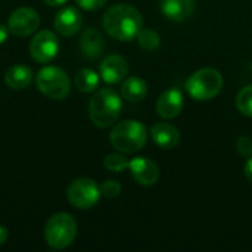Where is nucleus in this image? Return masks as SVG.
<instances>
[{
    "instance_id": "nucleus-7",
    "label": "nucleus",
    "mask_w": 252,
    "mask_h": 252,
    "mask_svg": "<svg viewBox=\"0 0 252 252\" xmlns=\"http://www.w3.org/2000/svg\"><path fill=\"white\" fill-rule=\"evenodd\" d=\"M100 195V186H97V183L89 177L75 179L66 189V198L69 204L80 210H89L94 207Z\"/></svg>"
},
{
    "instance_id": "nucleus-8",
    "label": "nucleus",
    "mask_w": 252,
    "mask_h": 252,
    "mask_svg": "<svg viewBox=\"0 0 252 252\" xmlns=\"http://www.w3.org/2000/svg\"><path fill=\"white\" fill-rule=\"evenodd\" d=\"M59 41L55 32L49 30L38 31L30 43V56L38 63H47L56 58Z\"/></svg>"
},
{
    "instance_id": "nucleus-28",
    "label": "nucleus",
    "mask_w": 252,
    "mask_h": 252,
    "mask_svg": "<svg viewBox=\"0 0 252 252\" xmlns=\"http://www.w3.org/2000/svg\"><path fill=\"white\" fill-rule=\"evenodd\" d=\"M7 236H9V232H7V229H6L3 224H0V247H1V245L6 242Z\"/></svg>"
},
{
    "instance_id": "nucleus-20",
    "label": "nucleus",
    "mask_w": 252,
    "mask_h": 252,
    "mask_svg": "<svg viewBox=\"0 0 252 252\" xmlns=\"http://www.w3.org/2000/svg\"><path fill=\"white\" fill-rule=\"evenodd\" d=\"M137 43L139 46L146 50V52H154L159 47L161 44V37L157 31L151 30V28H142L140 32L137 34Z\"/></svg>"
},
{
    "instance_id": "nucleus-4",
    "label": "nucleus",
    "mask_w": 252,
    "mask_h": 252,
    "mask_svg": "<svg viewBox=\"0 0 252 252\" xmlns=\"http://www.w3.org/2000/svg\"><path fill=\"white\" fill-rule=\"evenodd\" d=\"M77 236V223L68 213L53 214L44 226V239L53 250L68 248Z\"/></svg>"
},
{
    "instance_id": "nucleus-10",
    "label": "nucleus",
    "mask_w": 252,
    "mask_h": 252,
    "mask_svg": "<svg viewBox=\"0 0 252 252\" xmlns=\"http://www.w3.org/2000/svg\"><path fill=\"white\" fill-rule=\"evenodd\" d=\"M53 25H55V30L58 31V34H61L63 37H71L81 30L83 18L77 7L66 6L56 13Z\"/></svg>"
},
{
    "instance_id": "nucleus-13",
    "label": "nucleus",
    "mask_w": 252,
    "mask_h": 252,
    "mask_svg": "<svg viewBox=\"0 0 252 252\" xmlns=\"http://www.w3.org/2000/svg\"><path fill=\"white\" fill-rule=\"evenodd\" d=\"M183 105V93L179 89H168L157 102V114L164 120H173L182 112Z\"/></svg>"
},
{
    "instance_id": "nucleus-6",
    "label": "nucleus",
    "mask_w": 252,
    "mask_h": 252,
    "mask_svg": "<svg viewBox=\"0 0 252 252\" xmlns=\"http://www.w3.org/2000/svg\"><path fill=\"white\" fill-rule=\"evenodd\" d=\"M37 89L52 100H63L71 92V81L68 74L59 66H44L35 75Z\"/></svg>"
},
{
    "instance_id": "nucleus-26",
    "label": "nucleus",
    "mask_w": 252,
    "mask_h": 252,
    "mask_svg": "<svg viewBox=\"0 0 252 252\" xmlns=\"http://www.w3.org/2000/svg\"><path fill=\"white\" fill-rule=\"evenodd\" d=\"M9 28L3 24H0V44H3L6 40H7V35H9Z\"/></svg>"
},
{
    "instance_id": "nucleus-11",
    "label": "nucleus",
    "mask_w": 252,
    "mask_h": 252,
    "mask_svg": "<svg viewBox=\"0 0 252 252\" xmlns=\"http://www.w3.org/2000/svg\"><path fill=\"white\" fill-rule=\"evenodd\" d=\"M100 77L108 84H118L126 80L128 74V63L126 58L120 55L106 56L100 63Z\"/></svg>"
},
{
    "instance_id": "nucleus-21",
    "label": "nucleus",
    "mask_w": 252,
    "mask_h": 252,
    "mask_svg": "<svg viewBox=\"0 0 252 252\" xmlns=\"http://www.w3.org/2000/svg\"><path fill=\"white\" fill-rule=\"evenodd\" d=\"M236 108L242 115L252 118V86L244 87L238 93V96H236Z\"/></svg>"
},
{
    "instance_id": "nucleus-23",
    "label": "nucleus",
    "mask_w": 252,
    "mask_h": 252,
    "mask_svg": "<svg viewBox=\"0 0 252 252\" xmlns=\"http://www.w3.org/2000/svg\"><path fill=\"white\" fill-rule=\"evenodd\" d=\"M121 185L120 182L114 180V179H109V180H105L102 185H100V193L108 198V199H114L117 198L120 193H121Z\"/></svg>"
},
{
    "instance_id": "nucleus-3",
    "label": "nucleus",
    "mask_w": 252,
    "mask_h": 252,
    "mask_svg": "<svg viewBox=\"0 0 252 252\" xmlns=\"http://www.w3.org/2000/svg\"><path fill=\"white\" fill-rule=\"evenodd\" d=\"M111 145L124 154H134L143 149L148 142L146 127L136 120H126L117 124L109 134Z\"/></svg>"
},
{
    "instance_id": "nucleus-12",
    "label": "nucleus",
    "mask_w": 252,
    "mask_h": 252,
    "mask_svg": "<svg viewBox=\"0 0 252 252\" xmlns=\"http://www.w3.org/2000/svg\"><path fill=\"white\" fill-rule=\"evenodd\" d=\"M128 170L131 171L133 179L142 186H154L159 180L158 165L145 157H139V158L131 159Z\"/></svg>"
},
{
    "instance_id": "nucleus-2",
    "label": "nucleus",
    "mask_w": 252,
    "mask_h": 252,
    "mask_svg": "<svg viewBox=\"0 0 252 252\" xmlns=\"http://www.w3.org/2000/svg\"><path fill=\"white\" fill-rule=\"evenodd\" d=\"M121 97L112 89L97 90L89 103V117L92 123L99 128L111 127L120 117Z\"/></svg>"
},
{
    "instance_id": "nucleus-9",
    "label": "nucleus",
    "mask_w": 252,
    "mask_h": 252,
    "mask_svg": "<svg viewBox=\"0 0 252 252\" xmlns=\"http://www.w3.org/2000/svg\"><path fill=\"white\" fill-rule=\"evenodd\" d=\"M40 27V15L31 7H18L9 16L7 28L16 37L31 35Z\"/></svg>"
},
{
    "instance_id": "nucleus-1",
    "label": "nucleus",
    "mask_w": 252,
    "mask_h": 252,
    "mask_svg": "<svg viewBox=\"0 0 252 252\" xmlns=\"http://www.w3.org/2000/svg\"><path fill=\"white\" fill-rule=\"evenodd\" d=\"M103 28L115 40L131 41L143 28L142 13L131 4H115L103 15Z\"/></svg>"
},
{
    "instance_id": "nucleus-5",
    "label": "nucleus",
    "mask_w": 252,
    "mask_h": 252,
    "mask_svg": "<svg viewBox=\"0 0 252 252\" xmlns=\"http://www.w3.org/2000/svg\"><path fill=\"white\" fill-rule=\"evenodd\" d=\"M223 89V75L214 68H202L193 72L186 81V92L190 97L204 102L214 99Z\"/></svg>"
},
{
    "instance_id": "nucleus-17",
    "label": "nucleus",
    "mask_w": 252,
    "mask_h": 252,
    "mask_svg": "<svg viewBox=\"0 0 252 252\" xmlns=\"http://www.w3.org/2000/svg\"><path fill=\"white\" fill-rule=\"evenodd\" d=\"M4 83L13 90H22L32 83V71L30 66L22 63L13 65L4 74Z\"/></svg>"
},
{
    "instance_id": "nucleus-29",
    "label": "nucleus",
    "mask_w": 252,
    "mask_h": 252,
    "mask_svg": "<svg viewBox=\"0 0 252 252\" xmlns=\"http://www.w3.org/2000/svg\"><path fill=\"white\" fill-rule=\"evenodd\" d=\"M68 0H44V3L46 4H49V6H63L65 3H66Z\"/></svg>"
},
{
    "instance_id": "nucleus-19",
    "label": "nucleus",
    "mask_w": 252,
    "mask_h": 252,
    "mask_svg": "<svg viewBox=\"0 0 252 252\" xmlns=\"http://www.w3.org/2000/svg\"><path fill=\"white\" fill-rule=\"evenodd\" d=\"M75 86L83 93H92L99 86V75L89 68L80 69L75 75Z\"/></svg>"
},
{
    "instance_id": "nucleus-27",
    "label": "nucleus",
    "mask_w": 252,
    "mask_h": 252,
    "mask_svg": "<svg viewBox=\"0 0 252 252\" xmlns=\"http://www.w3.org/2000/svg\"><path fill=\"white\" fill-rule=\"evenodd\" d=\"M245 176H247V179L250 180L252 183V157L251 158H248V162L245 164Z\"/></svg>"
},
{
    "instance_id": "nucleus-16",
    "label": "nucleus",
    "mask_w": 252,
    "mask_h": 252,
    "mask_svg": "<svg viewBox=\"0 0 252 252\" xmlns=\"http://www.w3.org/2000/svg\"><path fill=\"white\" fill-rule=\"evenodd\" d=\"M80 47H81V52L86 58L96 59L102 55V52L105 49V38L99 30L87 28L81 34Z\"/></svg>"
},
{
    "instance_id": "nucleus-25",
    "label": "nucleus",
    "mask_w": 252,
    "mask_h": 252,
    "mask_svg": "<svg viewBox=\"0 0 252 252\" xmlns=\"http://www.w3.org/2000/svg\"><path fill=\"white\" fill-rule=\"evenodd\" d=\"M75 1L84 10H97L103 7L108 0H75Z\"/></svg>"
},
{
    "instance_id": "nucleus-15",
    "label": "nucleus",
    "mask_w": 252,
    "mask_h": 252,
    "mask_svg": "<svg viewBox=\"0 0 252 252\" xmlns=\"http://www.w3.org/2000/svg\"><path fill=\"white\" fill-rule=\"evenodd\" d=\"M151 137L162 149H173L180 142V131L168 124V123H158L151 128Z\"/></svg>"
},
{
    "instance_id": "nucleus-22",
    "label": "nucleus",
    "mask_w": 252,
    "mask_h": 252,
    "mask_svg": "<svg viewBox=\"0 0 252 252\" xmlns=\"http://www.w3.org/2000/svg\"><path fill=\"white\" fill-rule=\"evenodd\" d=\"M103 165L114 173H121L124 170L128 168L130 162L127 161V158L121 154H108L103 159Z\"/></svg>"
},
{
    "instance_id": "nucleus-14",
    "label": "nucleus",
    "mask_w": 252,
    "mask_h": 252,
    "mask_svg": "<svg viewBox=\"0 0 252 252\" xmlns=\"http://www.w3.org/2000/svg\"><path fill=\"white\" fill-rule=\"evenodd\" d=\"M161 10L165 18L174 22H183L192 16L195 0H161Z\"/></svg>"
},
{
    "instance_id": "nucleus-18",
    "label": "nucleus",
    "mask_w": 252,
    "mask_h": 252,
    "mask_svg": "<svg viewBox=\"0 0 252 252\" xmlns=\"http://www.w3.org/2000/svg\"><path fill=\"white\" fill-rule=\"evenodd\" d=\"M121 94L130 102H140L148 94V84L139 77H128L121 84Z\"/></svg>"
},
{
    "instance_id": "nucleus-24",
    "label": "nucleus",
    "mask_w": 252,
    "mask_h": 252,
    "mask_svg": "<svg viewBox=\"0 0 252 252\" xmlns=\"http://www.w3.org/2000/svg\"><path fill=\"white\" fill-rule=\"evenodd\" d=\"M236 149L238 154L244 158H251L252 157V137L250 136H241L236 142Z\"/></svg>"
}]
</instances>
